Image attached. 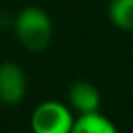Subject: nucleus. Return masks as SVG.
Listing matches in <instances>:
<instances>
[{"mask_svg": "<svg viewBox=\"0 0 133 133\" xmlns=\"http://www.w3.org/2000/svg\"><path fill=\"white\" fill-rule=\"evenodd\" d=\"M16 36L24 48L43 51L53 38V22L39 7H26L16 17Z\"/></svg>", "mask_w": 133, "mask_h": 133, "instance_id": "f257e3e1", "label": "nucleus"}, {"mask_svg": "<svg viewBox=\"0 0 133 133\" xmlns=\"http://www.w3.org/2000/svg\"><path fill=\"white\" fill-rule=\"evenodd\" d=\"M70 109L58 101H46L32 111L31 128L34 133H70L74 126Z\"/></svg>", "mask_w": 133, "mask_h": 133, "instance_id": "f03ea898", "label": "nucleus"}, {"mask_svg": "<svg viewBox=\"0 0 133 133\" xmlns=\"http://www.w3.org/2000/svg\"><path fill=\"white\" fill-rule=\"evenodd\" d=\"M26 74L17 63H2L0 65V102L5 106H16L26 96Z\"/></svg>", "mask_w": 133, "mask_h": 133, "instance_id": "7ed1b4c3", "label": "nucleus"}, {"mask_svg": "<svg viewBox=\"0 0 133 133\" xmlns=\"http://www.w3.org/2000/svg\"><path fill=\"white\" fill-rule=\"evenodd\" d=\"M68 101H70L72 108L77 109L80 114H87L99 109L101 94L94 84L78 80V82L72 84L68 89Z\"/></svg>", "mask_w": 133, "mask_h": 133, "instance_id": "20e7f679", "label": "nucleus"}, {"mask_svg": "<svg viewBox=\"0 0 133 133\" xmlns=\"http://www.w3.org/2000/svg\"><path fill=\"white\" fill-rule=\"evenodd\" d=\"M70 133H118V130L111 119L102 116L99 111H94L80 114V118L74 121Z\"/></svg>", "mask_w": 133, "mask_h": 133, "instance_id": "39448f33", "label": "nucleus"}, {"mask_svg": "<svg viewBox=\"0 0 133 133\" xmlns=\"http://www.w3.org/2000/svg\"><path fill=\"white\" fill-rule=\"evenodd\" d=\"M109 19L116 28L133 31V0H111Z\"/></svg>", "mask_w": 133, "mask_h": 133, "instance_id": "423d86ee", "label": "nucleus"}]
</instances>
